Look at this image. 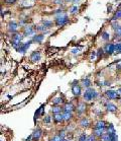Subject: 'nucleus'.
Segmentation results:
<instances>
[{"label": "nucleus", "instance_id": "obj_1", "mask_svg": "<svg viewBox=\"0 0 121 141\" xmlns=\"http://www.w3.org/2000/svg\"><path fill=\"white\" fill-rule=\"evenodd\" d=\"M83 99L85 102L89 103V102H92L94 100H96L99 96V93L93 88V87H89V88H86L85 92H83Z\"/></svg>", "mask_w": 121, "mask_h": 141}, {"label": "nucleus", "instance_id": "obj_2", "mask_svg": "<svg viewBox=\"0 0 121 141\" xmlns=\"http://www.w3.org/2000/svg\"><path fill=\"white\" fill-rule=\"evenodd\" d=\"M68 22H69V17L64 12L55 16V25H56V27H64Z\"/></svg>", "mask_w": 121, "mask_h": 141}, {"label": "nucleus", "instance_id": "obj_3", "mask_svg": "<svg viewBox=\"0 0 121 141\" xmlns=\"http://www.w3.org/2000/svg\"><path fill=\"white\" fill-rule=\"evenodd\" d=\"M72 86V93L75 96V97H80L82 95V87L81 85L79 84V81L78 80H74L71 84Z\"/></svg>", "mask_w": 121, "mask_h": 141}, {"label": "nucleus", "instance_id": "obj_4", "mask_svg": "<svg viewBox=\"0 0 121 141\" xmlns=\"http://www.w3.org/2000/svg\"><path fill=\"white\" fill-rule=\"evenodd\" d=\"M105 97L107 100H116L119 99V91L118 90H113V89H108L105 91Z\"/></svg>", "mask_w": 121, "mask_h": 141}, {"label": "nucleus", "instance_id": "obj_5", "mask_svg": "<svg viewBox=\"0 0 121 141\" xmlns=\"http://www.w3.org/2000/svg\"><path fill=\"white\" fill-rule=\"evenodd\" d=\"M18 28H19V24H17L15 20H10L7 25L8 32L11 34H16V32L18 31Z\"/></svg>", "mask_w": 121, "mask_h": 141}, {"label": "nucleus", "instance_id": "obj_6", "mask_svg": "<svg viewBox=\"0 0 121 141\" xmlns=\"http://www.w3.org/2000/svg\"><path fill=\"white\" fill-rule=\"evenodd\" d=\"M66 135H67V133H66L64 130L58 131L57 134L53 135L52 138L49 139V141H63L64 139H66Z\"/></svg>", "mask_w": 121, "mask_h": 141}, {"label": "nucleus", "instance_id": "obj_7", "mask_svg": "<svg viewBox=\"0 0 121 141\" xmlns=\"http://www.w3.org/2000/svg\"><path fill=\"white\" fill-rule=\"evenodd\" d=\"M35 30H36V29H34L32 26H25L24 31H23L24 37H29V36H34V35H36V34H35Z\"/></svg>", "mask_w": 121, "mask_h": 141}, {"label": "nucleus", "instance_id": "obj_8", "mask_svg": "<svg viewBox=\"0 0 121 141\" xmlns=\"http://www.w3.org/2000/svg\"><path fill=\"white\" fill-rule=\"evenodd\" d=\"M31 43H32V40H30V41H28V42H26V43H22L21 46L18 48L17 52H18V53H21V54H25L26 51L28 50V48L30 47Z\"/></svg>", "mask_w": 121, "mask_h": 141}, {"label": "nucleus", "instance_id": "obj_9", "mask_svg": "<svg viewBox=\"0 0 121 141\" xmlns=\"http://www.w3.org/2000/svg\"><path fill=\"white\" fill-rule=\"evenodd\" d=\"M86 110H87V107H86L85 102L79 103V104L77 105V107H76V112H77V114H78L79 116H80V115H83V114L86 112Z\"/></svg>", "mask_w": 121, "mask_h": 141}, {"label": "nucleus", "instance_id": "obj_10", "mask_svg": "<svg viewBox=\"0 0 121 141\" xmlns=\"http://www.w3.org/2000/svg\"><path fill=\"white\" fill-rule=\"evenodd\" d=\"M52 121L54 124H60L65 122V118H64V114L63 113H59V114H54L52 116Z\"/></svg>", "mask_w": 121, "mask_h": 141}, {"label": "nucleus", "instance_id": "obj_11", "mask_svg": "<svg viewBox=\"0 0 121 141\" xmlns=\"http://www.w3.org/2000/svg\"><path fill=\"white\" fill-rule=\"evenodd\" d=\"M90 125H91V121H90V119L89 118H87V117H83V118H81V120L79 121V126L81 127V128H88V127H90Z\"/></svg>", "mask_w": 121, "mask_h": 141}, {"label": "nucleus", "instance_id": "obj_12", "mask_svg": "<svg viewBox=\"0 0 121 141\" xmlns=\"http://www.w3.org/2000/svg\"><path fill=\"white\" fill-rule=\"evenodd\" d=\"M31 134H32V141H38L42 136V130L37 127Z\"/></svg>", "mask_w": 121, "mask_h": 141}, {"label": "nucleus", "instance_id": "obj_13", "mask_svg": "<svg viewBox=\"0 0 121 141\" xmlns=\"http://www.w3.org/2000/svg\"><path fill=\"white\" fill-rule=\"evenodd\" d=\"M105 107H106V110H107L109 113H116V112L118 111L117 106H116L115 104L111 103V102H107L106 105H105Z\"/></svg>", "mask_w": 121, "mask_h": 141}, {"label": "nucleus", "instance_id": "obj_14", "mask_svg": "<svg viewBox=\"0 0 121 141\" xmlns=\"http://www.w3.org/2000/svg\"><path fill=\"white\" fill-rule=\"evenodd\" d=\"M64 109V112H70V113H73L74 111H76V107L74 106V104L72 102H69V103H66L63 107ZM63 112V113H64Z\"/></svg>", "mask_w": 121, "mask_h": 141}, {"label": "nucleus", "instance_id": "obj_15", "mask_svg": "<svg viewBox=\"0 0 121 141\" xmlns=\"http://www.w3.org/2000/svg\"><path fill=\"white\" fill-rule=\"evenodd\" d=\"M40 58H41V54H40V52L39 51H33L31 54H30V60L32 61V62H38L39 60H40Z\"/></svg>", "mask_w": 121, "mask_h": 141}, {"label": "nucleus", "instance_id": "obj_16", "mask_svg": "<svg viewBox=\"0 0 121 141\" xmlns=\"http://www.w3.org/2000/svg\"><path fill=\"white\" fill-rule=\"evenodd\" d=\"M104 52L108 55H112L115 52V44H107L104 48Z\"/></svg>", "mask_w": 121, "mask_h": 141}, {"label": "nucleus", "instance_id": "obj_17", "mask_svg": "<svg viewBox=\"0 0 121 141\" xmlns=\"http://www.w3.org/2000/svg\"><path fill=\"white\" fill-rule=\"evenodd\" d=\"M44 107H45V104H42L37 110H36V112H35V114H34V120H37L39 117H42L43 116V111H44Z\"/></svg>", "mask_w": 121, "mask_h": 141}, {"label": "nucleus", "instance_id": "obj_18", "mask_svg": "<svg viewBox=\"0 0 121 141\" xmlns=\"http://www.w3.org/2000/svg\"><path fill=\"white\" fill-rule=\"evenodd\" d=\"M106 127H107V124L103 120H98L95 123V125H94V129H103V130H106Z\"/></svg>", "mask_w": 121, "mask_h": 141}, {"label": "nucleus", "instance_id": "obj_19", "mask_svg": "<svg viewBox=\"0 0 121 141\" xmlns=\"http://www.w3.org/2000/svg\"><path fill=\"white\" fill-rule=\"evenodd\" d=\"M65 103L64 99L60 98V97H55L51 100V106H60Z\"/></svg>", "mask_w": 121, "mask_h": 141}, {"label": "nucleus", "instance_id": "obj_20", "mask_svg": "<svg viewBox=\"0 0 121 141\" xmlns=\"http://www.w3.org/2000/svg\"><path fill=\"white\" fill-rule=\"evenodd\" d=\"M44 39V35L43 34H38V35H34L32 38V42L36 43V44H41L42 41Z\"/></svg>", "mask_w": 121, "mask_h": 141}, {"label": "nucleus", "instance_id": "obj_21", "mask_svg": "<svg viewBox=\"0 0 121 141\" xmlns=\"http://www.w3.org/2000/svg\"><path fill=\"white\" fill-rule=\"evenodd\" d=\"M32 5H33V3L30 2L29 0H21L19 3V6L21 8H28V7H31Z\"/></svg>", "mask_w": 121, "mask_h": 141}, {"label": "nucleus", "instance_id": "obj_22", "mask_svg": "<svg viewBox=\"0 0 121 141\" xmlns=\"http://www.w3.org/2000/svg\"><path fill=\"white\" fill-rule=\"evenodd\" d=\"M50 112L53 115L54 114H59V113H63L64 112V109H63V107H60V106H51Z\"/></svg>", "mask_w": 121, "mask_h": 141}, {"label": "nucleus", "instance_id": "obj_23", "mask_svg": "<svg viewBox=\"0 0 121 141\" xmlns=\"http://www.w3.org/2000/svg\"><path fill=\"white\" fill-rule=\"evenodd\" d=\"M105 132H106V130H103V129H94V128H93V134H94L97 138H100V139H101V137L105 134Z\"/></svg>", "mask_w": 121, "mask_h": 141}, {"label": "nucleus", "instance_id": "obj_24", "mask_svg": "<svg viewBox=\"0 0 121 141\" xmlns=\"http://www.w3.org/2000/svg\"><path fill=\"white\" fill-rule=\"evenodd\" d=\"M24 38L23 34H12V41H16V42H20L22 43V40Z\"/></svg>", "mask_w": 121, "mask_h": 141}, {"label": "nucleus", "instance_id": "obj_25", "mask_svg": "<svg viewBox=\"0 0 121 141\" xmlns=\"http://www.w3.org/2000/svg\"><path fill=\"white\" fill-rule=\"evenodd\" d=\"M82 85H83L84 87H86V88H89V87H91V85H92V81L90 80L89 77L83 78V79H82Z\"/></svg>", "mask_w": 121, "mask_h": 141}, {"label": "nucleus", "instance_id": "obj_26", "mask_svg": "<svg viewBox=\"0 0 121 141\" xmlns=\"http://www.w3.org/2000/svg\"><path fill=\"white\" fill-rule=\"evenodd\" d=\"M64 118H65V122H69L73 119V113H70V112H64Z\"/></svg>", "mask_w": 121, "mask_h": 141}, {"label": "nucleus", "instance_id": "obj_27", "mask_svg": "<svg viewBox=\"0 0 121 141\" xmlns=\"http://www.w3.org/2000/svg\"><path fill=\"white\" fill-rule=\"evenodd\" d=\"M41 25H42L43 27H45L46 29H50V28L52 27V21H51V20H46V19H44V20L41 21Z\"/></svg>", "mask_w": 121, "mask_h": 141}, {"label": "nucleus", "instance_id": "obj_28", "mask_svg": "<svg viewBox=\"0 0 121 141\" xmlns=\"http://www.w3.org/2000/svg\"><path fill=\"white\" fill-rule=\"evenodd\" d=\"M35 29H36V31H38V32H41L42 34H47V33H48L47 29H46L45 27H43L42 25H41V26H38V27H36Z\"/></svg>", "mask_w": 121, "mask_h": 141}, {"label": "nucleus", "instance_id": "obj_29", "mask_svg": "<svg viewBox=\"0 0 121 141\" xmlns=\"http://www.w3.org/2000/svg\"><path fill=\"white\" fill-rule=\"evenodd\" d=\"M117 19H121V9L117 10L114 14V16L112 17V20H117Z\"/></svg>", "mask_w": 121, "mask_h": 141}, {"label": "nucleus", "instance_id": "obj_30", "mask_svg": "<svg viewBox=\"0 0 121 141\" xmlns=\"http://www.w3.org/2000/svg\"><path fill=\"white\" fill-rule=\"evenodd\" d=\"M101 38H102L104 41H109V40H110V34L107 33V32H103L102 35H101Z\"/></svg>", "mask_w": 121, "mask_h": 141}, {"label": "nucleus", "instance_id": "obj_31", "mask_svg": "<svg viewBox=\"0 0 121 141\" xmlns=\"http://www.w3.org/2000/svg\"><path fill=\"white\" fill-rule=\"evenodd\" d=\"M78 11H79V7L77 5H74L70 8V13L71 14H76V13H78Z\"/></svg>", "mask_w": 121, "mask_h": 141}, {"label": "nucleus", "instance_id": "obj_32", "mask_svg": "<svg viewBox=\"0 0 121 141\" xmlns=\"http://www.w3.org/2000/svg\"><path fill=\"white\" fill-rule=\"evenodd\" d=\"M51 120H52V117H51V116H45V117L42 119V121H43L44 124H49V123L51 122Z\"/></svg>", "mask_w": 121, "mask_h": 141}, {"label": "nucleus", "instance_id": "obj_33", "mask_svg": "<svg viewBox=\"0 0 121 141\" xmlns=\"http://www.w3.org/2000/svg\"><path fill=\"white\" fill-rule=\"evenodd\" d=\"M106 132H115V128L113 124H109L106 127Z\"/></svg>", "mask_w": 121, "mask_h": 141}, {"label": "nucleus", "instance_id": "obj_34", "mask_svg": "<svg viewBox=\"0 0 121 141\" xmlns=\"http://www.w3.org/2000/svg\"><path fill=\"white\" fill-rule=\"evenodd\" d=\"M87 137H88V135L86 133H81L80 136H79V138H78V141H86Z\"/></svg>", "mask_w": 121, "mask_h": 141}, {"label": "nucleus", "instance_id": "obj_35", "mask_svg": "<svg viewBox=\"0 0 121 141\" xmlns=\"http://www.w3.org/2000/svg\"><path fill=\"white\" fill-rule=\"evenodd\" d=\"M86 141H97V137L92 133V134H90V135H88V137H87V139H86Z\"/></svg>", "mask_w": 121, "mask_h": 141}, {"label": "nucleus", "instance_id": "obj_36", "mask_svg": "<svg viewBox=\"0 0 121 141\" xmlns=\"http://www.w3.org/2000/svg\"><path fill=\"white\" fill-rule=\"evenodd\" d=\"M115 52L118 53V54L121 52V43H116L115 44Z\"/></svg>", "mask_w": 121, "mask_h": 141}, {"label": "nucleus", "instance_id": "obj_37", "mask_svg": "<svg viewBox=\"0 0 121 141\" xmlns=\"http://www.w3.org/2000/svg\"><path fill=\"white\" fill-rule=\"evenodd\" d=\"M111 27H112V29L114 30V31H116L120 26L118 25V22H117V20H113V22L111 24Z\"/></svg>", "mask_w": 121, "mask_h": 141}, {"label": "nucleus", "instance_id": "obj_38", "mask_svg": "<svg viewBox=\"0 0 121 141\" xmlns=\"http://www.w3.org/2000/svg\"><path fill=\"white\" fill-rule=\"evenodd\" d=\"M101 139H102V141H110V137H109V134L107 133V132H105V134L101 137Z\"/></svg>", "mask_w": 121, "mask_h": 141}, {"label": "nucleus", "instance_id": "obj_39", "mask_svg": "<svg viewBox=\"0 0 121 141\" xmlns=\"http://www.w3.org/2000/svg\"><path fill=\"white\" fill-rule=\"evenodd\" d=\"M17 0H4V3L7 4V5H11V4H14Z\"/></svg>", "mask_w": 121, "mask_h": 141}, {"label": "nucleus", "instance_id": "obj_40", "mask_svg": "<svg viewBox=\"0 0 121 141\" xmlns=\"http://www.w3.org/2000/svg\"><path fill=\"white\" fill-rule=\"evenodd\" d=\"M115 34H116V36H117L118 38H121V26L115 31Z\"/></svg>", "mask_w": 121, "mask_h": 141}, {"label": "nucleus", "instance_id": "obj_41", "mask_svg": "<svg viewBox=\"0 0 121 141\" xmlns=\"http://www.w3.org/2000/svg\"><path fill=\"white\" fill-rule=\"evenodd\" d=\"M97 56V53L95 52V51H93L92 53H91V55H90V60L91 61H93V60H95V57Z\"/></svg>", "mask_w": 121, "mask_h": 141}, {"label": "nucleus", "instance_id": "obj_42", "mask_svg": "<svg viewBox=\"0 0 121 141\" xmlns=\"http://www.w3.org/2000/svg\"><path fill=\"white\" fill-rule=\"evenodd\" d=\"M105 52H104V49H102V48H100L99 50H98V53H97V56L98 57H100V56H102L103 54H104Z\"/></svg>", "mask_w": 121, "mask_h": 141}, {"label": "nucleus", "instance_id": "obj_43", "mask_svg": "<svg viewBox=\"0 0 121 141\" xmlns=\"http://www.w3.org/2000/svg\"><path fill=\"white\" fill-rule=\"evenodd\" d=\"M80 50H81L80 48H74V49H72L71 52H72V54H78L80 52Z\"/></svg>", "mask_w": 121, "mask_h": 141}, {"label": "nucleus", "instance_id": "obj_44", "mask_svg": "<svg viewBox=\"0 0 121 141\" xmlns=\"http://www.w3.org/2000/svg\"><path fill=\"white\" fill-rule=\"evenodd\" d=\"M63 1H64V0H54L53 3H54V4L59 5V4H63Z\"/></svg>", "mask_w": 121, "mask_h": 141}, {"label": "nucleus", "instance_id": "obj_45", "mask_svg": "<svg viewBox=\"0 0 121 141\" xmlns=\"http://www.w3.org/2000/svg\"><path fill=\"white\" fill-rule=\"evenodd\" d=\"M116 69H117V70H121V64H118V65L116 66Z\"/></svg>", "mask_w": 121, "mask_h": 141}, {"label": "nucleus", "instance_id": "obj_46", "mask_svg": "<svg viewBox=\"0 0 121 141\" xmlns=\"http://www.w3.org/2000/svg\"><path fill=\"white\" fill-rule=\"evenodd\" d=\"M80 1H81V0H73V3H75V4H78Z\"/></svg>", "mask_w": 121, "mask_h": 141}, {"label": "nucleus", "instance_id": "obj_47", "mask_svg": "<svg viewBox=\"0 0 121 141\" xmlns=\"http://www.w3.org/2000/svg\"><path fill=\"white\" fill-rule=\"evenodd\" d=\"M65 2H67V3H69V2H73V0H64Z\"/></svg>", "mask_w": 121, "mask_h": 141}, {"label": "nucleus", "instance_id": "obj_48", "mask_svg": "<svg viewBox=\"0 0 121 141\" xmlns=\"http://www.w3.org/2000/svg\"><path fill=\"white\" fill-rule=\"evenodd\" d=\"M63 141H71V140H69V139H64Z\"/></svg>", "mask_w": 121, "mask_h": 141}, {"label": "nucleus", "instance_id": "obj_49", "mask_svg": "<svg viewBox=\"0 0 121 141\" xmlns=\"http://www.w3.org/2000/svg\"><path fill=\"white\" fill-rule=\"evenodd\" d=\"M118 91H119V93H121V88H119V89H118Z\"/></svg>", "mask_w": 121, "mask_h": 141}, {"label": "nucleus", "instance_id": "obj_50", "mask_svg": "<svg viewBox=\"0 0 121 141\" xmlns=\"http://www.w3.org/2000/svg\"><path fill=\"white\" fill-rule=\"evenodd\" d=\"M97 141H102V139H97Z\"/></svg>", "mask_w": 121, "mask_h": 141}, {"label": "nucleus", "instance_id": "obj_51", "mask_svg": "<svg viewBox=\"0 0 121 141\" xmlns=\"http://www.w3.org/2000/svg\"><path fill=\"white\" fill-rule=\"evenodd\" d=\"M119 54H121V52H120V53H119Z\"/></svg>", "mask_w": 121, "mask_h": 141}, {"label": "nucleus", "instance_id": "obj_52", "mask_svg": "<svg viewBox=\"0 0 121 141\" xmlns=\"http://www.w3.org/2000/svg\"><path fill=\"white\" fill-rule=\"evenodd\" d=\"M120 101H121V99H120Z\"/></svg>", "mask_w": 121, "mask_h": 141}]
</instances>
